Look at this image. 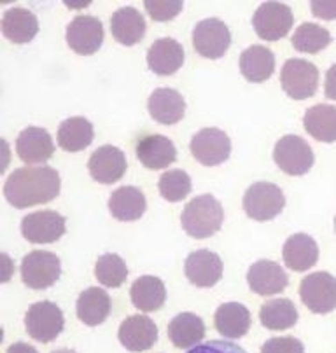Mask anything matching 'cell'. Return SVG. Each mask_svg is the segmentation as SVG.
<instances>
[{
    "mask_svg": "<svg viewBox=\"0 0 336 353\" xmlns=\"http://www.w3.org/2000/svg\"><path fill=\"white\" fill-rule=\"evenodd\" d=\"M60 175L51 166H23L8 176L4 196L14 208L50 203L60 194Z\"/></svg>",
    "mask_w": 336,
    "mask_h": 353,
    "instance_id": "cell-1",
    "label": "cell"
},
{
    "mask_svg": "<svg viewBox=\"0 0 336 353\" xmlns=\"http://www.w3.org/2000/svg\"><path fill=\"white\" fill-rule=\"evenodd\" d=\"M224 221L223 205L210 194H201L191 199L181 215V224L191 238L204 240L214 236Z\"/></svg>",
    "mask_w": 336,
    "mask_h": 353,
    "instance_id": "cell-2",
    "label": "cell"
},
{
    "mask_svg": "<svg viewBox=\"0 0 336 353\" xmlns=\"http://www.w3.org/2000/svg\"><path fill=\"white\" fill-rule=\"evenodd\" d=\"M286 207V198L279 185L256 182L244 194V210L257 222L273 221Z\"/></svg>",
    "mask_w": 336,
    "mask_h": 353,
    "instance_id": "cell-3",
    "label": "cell"
},
{
    "mask_svg": "<svg viewBox=\"0 0 336 353\" xmlns=\"http://www.w3.org/2000/svg\"><path fill=\"white\" fill-rule=\"evenodd\" d=\"M63 313L51 301H39L28 308L25 315V327L32 339L39 343H50L63 331Z\"/></svg>",
    "mask_w": 336,
    "mask_h": 353,
    "instance_id": "cell-4",
    "label": "cell"
},
{
    "mask_svg": "<svg viewBox=\"0 0 336 353\" xmlns=\"http://www.w3.org/2000/svg\"><path fill=\"white\" fill-rule=\"evenodd\" d=\"M273 159L284 173L293 176H302L314 166V150L302 137L286 135L275 143Z\"/></svg>",
    "mask_w": 336,
    "mask_h": 353,
    "instance_id": "cell-5",
    "label": "cell"
},
{
    "mask_svg": "<svg viewBox=\"0 0 336 353\" xmlns=\"http://www.w3.org/2000/svg\"><path fill=\"white\" fill-rule=\"evenodd\" d=\"M299 297L312 313L326 315L336 308V279L326 271L310 273L302 280Z\"/></svg>",
    "mask_w": 336,
    "mask_h": 353,
    "instance_id": "cell-6",
    "label": "cell"
},
{
    "mask_svg": "<svg viewBox=\"0 0 336 353\" xmlns=\"http://www.w3.org/2000/svg\"><path fill=\"white\" fill-rule=\"evenodd\" d=\"M284 91L295 100H306L314 97L319 86V68L312 61L291 58L284 63L280 72Z\"/></svg>",
    "mask_w": 336,
    "mask_h": 353,
    "instance_id": "cell-7",
    "label": "cell"
},
{
    "mask_svg": "<svg viewBox=\"0 0 336 353\" xmlns=\"http://www.w3.org/2000/svg\"><path fill=\"white\" fill-rule=\"evenodd\" d=\"M61 274V263L53 252L34 250L21 261V280L34 290H42L57 283Z\"/></svg>",
    "mask_w": 336,
    "mask_h": 353,
    "instance_id": "cell-8",
    "label": "cell"
},
{
    "mask_svg": "<svg viewBox=\"0 0 336 353\" xmlns=\"http://www.w3.org/2000/svg\"><path fill=\"white\" fill-rule=\"evenodd\" d=\"M295 16L289 6L280 2H265L256 9L253 16V27L257 37L263 41H279L286 37L293 28Z\"/></svg>",
    "mask_w": 336,
    "mask_h": 353,
    "instance_id": "cell-9",
    "label": "cell"
},
{
    "mask_svg": "<svg viewBox=\"0 0 336 353\" xmlns=\"http://www.w3.org/2000/svg\"><path fill=\"white\" fill-rule=\"evenodd\" d=\"M231 44L230 28L217 18L200 21L193 30V48L200 57L217 60L226 54Z\"/></svg>",
    "mask_w": 336,
    "mask_h": 353,
    "instance_id": "cell-10",
    "label": "cell"
},
{
    "mask_svg": "<svg viewBox=\"0 0 336 353\" xmlns=\"http://www.w3.org/2000/svg\"><path fill=\"white\" fill-rule=\"evenodd\" d=\"M191 154L204 166H217L231 154V140L223 130L204 128L191 139Z\"/></svg>",
    "mask_w": 336,
    "mask_h": 353,
    "instance_id": "cell-11",
    "label": "cell"
},
{
    "mask_svg": "<svg viewBox=\"0 0 336 353\" xmlns=\"http://www.w3.org/2000/svg\"><path fill=\"white\" fill-rule=\"evenodd\" d=\"M65 217L53 210L28 214L21 221V234L30 243H53L65 234Z\"/></svg>",
    "mask_w": 336,
    "mask_h": 353,
    "instance_id": "cell-12",
    "label": "cell"
},
{
    "mask_svg": "<svg viewBox=\"0 0 336 353\" xmlns=\"http://www.w3.org/2000/svg\"><path fill=\"white\" fill-rule=\"evenodd\" d=\"M103 42V25L95 16H77L67 27V44L77 54H95Z\"/></svg>",
    "mask_w": 336,
    "mask_h": 353,
    "instance_id": "cell-13",
    "label": "cell"
},
{
    "mask_svg": "<svg viewBox=\"0 0 336 353\" xmlns=\"http://www.w3.org/2000/svg\"><path fill=\"white\" fill-rule=\"evenodd\" d=\"M184 273L193 285L208 289L223 279V261L214 252L201 248L189 254L184 263Z\"/></svg>",
    "mask_w": 336,
    "mask_h": 353,
    "instance_id": "cell-14",
    "label": "cell"
},
{
    "mask_svg": "<svg viewBox=\"0 0 336 353\" xmlns=\"http://www.w3.org/2000/svg\"><path fill=\"white\" fill-rule=\"evenodd\" d=\"M88 170L93 181L100 184H114L121 181L126 172L125 152L114 145L99 147L88 161Z\"/></svg>",
    "mask_w": 336,
    "mask_h": 353,
    "instance_id": "cell-15",
    "label": "cell"
},
{
    "mask_svg": "<svg viewBox=\"0 0 336 353\" xmlns=\"http://www.w3.org/2000/svg\"><path fill=\"white\" fill-rule=\"evenodd\" d=\"M16 152L19 159L27 165H42L53 156V139L46 130L28 126L16 139Z\"/></svg>",
    "mask_w": 336,
    "mask_h": 353,
    "instance_id": "cell-16",
    "label": "cell"
},
{
    "mask_svg": "<svg viewBox=\"0 0 336 353\" xmlns=\"http://www.w3.org/2000/svg\"><path fill=\"white\" fill-rule=\"evenodd\" d=\"M247 283L257 296H275L286 290L289 279L287 273L275 261H257L249 268Z\"/></svg>",
    "mask_w": 336,
    "mask_h": 353,
    "instance_id": "cell-17",
    "label": "cell"
},
{
    "mask_svg": "<svg viewBox=\"0 0 336 353\" xmlns=\"http://www.w3.org/2000/svg\"><path fill=\"white\" fill-rule=\"evenodd\" d=\"M117 338L130 352H146L158 341V327L149 316L133 315L121 323Z\"/></svg>",
    "mask_w": 336,
    "mask_h": 353,
    "instance_id": "cell-18",
    "label": "cell"
},
{
    "mask_svg": "<svg viewBox=\"0 0 336 353\" xmlns=\"http://www.w3.org/2000/svg\"><path fill=\"white\" fill-rule=\"evenodd\" d=\"M137 158L146 168L165 170L177 159V149L163 135H146L137 142Z\"/></svg>",
    "mask_w": 336,
    "mask_h": 353,
    "instance_id": "cell-19",
    "label": "cell"
},
{
    "mask_svg": "<svg viewBox=\"0 0 336 353\" xmlns=\"http://www.w3.org/2000/svg\"><path fill=\"white\" fill-rule=\"evenodd\" d=\"M282 259L289 270L298 273L314 268L319 261L317 241L305 233L293 234L284 243Z\"/></svg>",
    "mask_w": 336,
    "mask_h": 353,
    "instance_id": "cell-20",
    "label": "cell"
},
{
    "mask_svg": "<svg viewBox=\"0 0 336 353\" xmlns=\"http://www.w3.org/2000/svg\"><path fill=\"white\" fill-rule=\"evenodd\" d=\"M148 65L155 74L172 75L184 65V48L175 39H158L148 51Z\"/></svg>",
    "mask_w": 336,
    "mask_h": 353,
    "instance_id": "cell-21",
    "label": "cell"
},
{
    "mask_svg": "<svg viewBox=\"0 0 336 353\" xmlns=\"http://www.w3.org/2000/svg\"><path fill=\"white\" fill-rule=\"evenodd\" d=\"M149 114L161 124H175L184 117L186 102L179 91L172 88H158L151 93L148 102Z\"/></svg>",
    "mask_w": 336,
    "mask_h": 353,
    "instance_id": "cell-22",
    "label": "cell"
},
{
    "mask_svg": "<svg viewBox=\"0 0 336 353\" xmlns=\"http://www.w3.org/2000/svg\"><path fill=\"white\" fill-rule=\"evenodd\" d=\"M214 323L223 338H244L250 329V312L240 303H224L215 312Z\"/></svg>",
    "mask_w": 336,
    "mask_h": 353,
    "instance_id": "cell-23",
    "label": "cell"
},
{
    "mask_svg": "<svg viewBox=\"0 0 336 353\" xmlns=\"http://www.w3.org/2000/svg\"><path fill=\"white\" fill-rule=\"evenodd\" d=\"M112 37L123 46H135L146 35V19L135 8L117 9L110 18Z\"/></svg>",
    "mask_w": 336,
    "mask_h": 353,
    "instance_id": "cell-24",
    "label": "cell"
},
{
    "mask_svg": "<svg viewBox=\"0 0 336 353\" xmlns=\"http://www.w3.org/2000/svg\"><path fill=\"white\" fill-rule=\"evenodd\" d=\"M146 196L139 188L125 185L119 188L110 194L109 198V210L114 219L121 222L139 221L146 212Z\"/></svg>",
    "mask_w": 336,
    "mask_h": 353,
    "instance_id": "cell-25",
    "label": "cell"
},
{
    "mask_svg": "<svg viewBox=\"0 0 336 353\" xmlns=\"http://www.w3.org/2000/svg\"><path fill=\"white\" fill-rule=\"evenodd\" d=\"M275 70V57L266 46H250L240 54V72L249 83H265Z\"/></svg>",
    "mask_w": 336,
    "mask_h": 353,
    "instance_id": "cell-26",
    "label": "cell"
},
{
    "mask_svg": "<svg viewBox=\"0 0 336 353\" xmlns=\"http://www.w3.org/2000/svg\"><path fill=\"white\" fill-rule=\"evenodd\" d=\"M37 16L28 9L14 8L4 12L2 18V34L14 44H27L37 35Z\"/></svg>",
    "mask_w": 336,
    "mask_h": 353,
    "instance_id": "cell-27",
    "label": "cell"
},
{
    "mask_svg": "<svg viewBox=\"0 0 336 353\" xmlns=\"http://www.w3.org/2000/svg\"><path fill=\"white\" fill-rule=\"evenodd\" d=\"M77 319L84 323V325H100L107 320L110 313V297L100 287H90L84 292H81L79 299H77Z\"/></svg>",
    "mask_w": 336,
    "mask_h": 353,
    "instance_id": "cell-28",
    "label": "cell"
},
{
    "mask_svg": "<svg viewBox=\"0 0 336 353\" xmlns=\"http://www.w3.org/2000/svg\"><path fill=\"white\" fill-rule=\"evenodd\" d=\"M130 297L137 310L140 312H156L165 305L166 299V289L165 283L158 276H140L133 282L132 290H130Z\"/></svg>",
    "mask_w": 336,
    "mask_h": 353,
    "instance_id": "cell-29",
    "label": "cell"
},
{
    "mask_svg": "<svg viewBox=\"0 0 336 353\" xmlns=\"http://www.w3.org/2000/svg\"><path fill=\"white\" fill-rule=\"evenodd\" d=\"M168 338L175 348H195L205 338V323L195 313H179L168 323Z\"/></svg>",
    "mask_w": 336,
    "mask_h": 353,
    "instance_id": "cell-30",
    "label": "cell"
},
{
    "mask_svg": "<svg viewBox=\"0 0 336 353\" xmlns=\"http://www.w3.org/2000/svg\"><path fill=\"white\" fill-rule=\"evenodd\" d=\"M303 126L319 142H336V107L328 103L310 107L303 117Z\"/></svg>",
    "mask_w": 336,
    "mask_h": 353,
    "instance_id": "cell-31",
    "label": "cell"
},
{
    "mask_svg": "<svg viewBox=\"0 0 336 353\" xmlns=\"http://www.w3.org/2000/svg\"><path fill=\"white\" fill-rule=\"evenodd\" d=\"M93 124L86 117H68L58 128V145L67 152H79L93 142Z\"/></svg>",
    "mask_w": 336,
    "mask_h": 353,
    "instance_id": "cell-32",
    "label": "cell"
},
{
    "mask_svg": "<svg viewBox=\"0 0 336 353\" xmlns=\"http://www.w3.org/2000/svg\"><path fill=\"white\" fill-rule=\"evenodd\" d=\"M261 323L270 331H286L298 322V310L289 299H270L259 310Z\"/></svg>",
    "mask_w": 336,
    "mask_h": 353,
    "instance_id": "cell-33",
    "label": "cell"
},
{
    "mask_svg": "<svg viewBox=\"0 0 336 353\" xmlns=\"http://www.w3.org/2000/svg\"><path fill=\"white\" fill-rule=\"evenodd\" d=\"M329 42H331V34L317 23H303V25H299L291 39V44L295 46L296 51L308 54L319 53L324 48H328Z\"/></svg>",
    "mask_w": 336,
    "mask_h": 353,
    "instance_id": "cell-34",
    "label": "cell"
},
{
    "mask_svg": "<svg viewBox=\"0 0 336 353\" xmlns=\"http://www.w3.org/2000/svg\"><path fill=\"white\" fill-rule=\"evenodd\" d=\"M95 276L102 285L117 289V287H121L126 282L128 268L117 254H103L95 264Z\"/></svg>",
    "mask_w": 336,
    "mask_h": 353,
    "instance_id": "cell-35",
    "label": "cell"
},
{
    "mask_svg": "<svg viewBox=\"0 0 336 353\" xmlns=\"http://www.w3.org/2000/svg\"><path fill=\"white\" fill-rule=\"evenodd\" d=\"M191 188H193L191 179L184 170H170V172H165L159 176V194L170 203L182 201L191 192Z\"/></svg>",
    "mask_w": 336,
    "mask_h": 353,
    "instance_id": "cell-36",
    "label": "cell"
},
{
    "mask_svg": "<svg viewBox=\"0 0 336 353\" xmlns=\"http://www.w3.org/2000/svg\"><path fill=\"white\" fill-rule=\"evenodd\" d=\"M182 2L181 0H172V2H158V0H146L144 8L148 11L155 21H170L174 19L179 12L182 11Z\"/></svg>",
    "mask_w": 336,
    "mask_h": 353,
    "instance_id": "cell-37",
    "label": "cell"
},
{
    "mask_svg": "<svg viewBox=\"0 0 336 353\" xmlns=\"http://www.w3.org/2000/svg\"><path fill=\"white\" fill-rule=\"evenodd\" d=\"M261 353H305V346L293 336L272 338L261 346Z\"/></svg>",
    "mask_w": 336,
    "mask_h": 353,
    "instance_id": "cell-38",
    "label": "cell"
},
{
    "mask_svg": "<svg viewBox=\"0 0 336 353\" xmlns=\"http://www.w3.org/2000/svg\"><path fill=\"white\" fill-rule=\"evenodd\" d=\"M188 353H247L246 350L230 341H207L197 345Z\"/></svg>",
    "mask_w": 336,
    "mask_h": 353,
    "instance_id": "cell-39",
    "label": "cell"
},
{
    "mask_svg": "<svg viewBox=\"0 0 336 353\" xmlns=\"http://www.w3.org/2000/svg\"><path fill=\"white\" fill-rule=\"evenodd\" d=\"M310 8H312V12H314L315 18L326 19V21L336 19V0H331V2L314 0V2H310Z\"/></svg>",
    "mask_w": 336,
    "mask_h": 353,
    "instance_id": "cell-40",
    "label": "cell"
},
{
    "mask_svg": "<svg viewBox=\"0 0 336 353\" xmlns=\"http://www.w3.org/2000/svg\"><path fill=\"white\" fill-rule=\"evenodd\" d=\"M324 93L329 100H336V63L329 67V70L326 72Z\"/></svg>",
    "mask_w": 336,
    "mask_h": 353,
    "instance_id": "cell-41",
    "label": "cell"
},
{
    "mask_svg": "<svg viewBox=\"0 0 336 353\" xmlns=\"http://www.w3.org/2000/svg\"><path fill=\"white\" fill-rule=\"evenodd\" d=\"M6 353H39V352L34 348V346L27 345V343H14V345L9 346Z\"/></svg>",
    "mask_w": 336,
    "mask_h": 353,
    "instance_id": "cell-42",
    "label": "cell"
},
{
    "mask_svg": "<svg viewBox=\"0 0 336 353\" xmlns=\"http://www.w3.org/2000/svg\"><path fill=\"white\" fill-rule=\"evenodd\" d=\"M53 353H76L74 350H67V348H61V350H55Z\"/></svg>",
    "mask_w": 336,
    "mask_h": 353,
    "instance_id": "cell-43",
    "label": "cell"
},
{
    "mask_svg": "<svg viewBox=\"0 0 336 353\" xmlns=\"http://www.w3.org/2000/svg\"><path fill=\"white\" fill-rule=\"evenodd\" d=\"M335 231H336V217H335Z\"/></svg>",
    "mask_w": 336,
    "mask_h": 353,
    "instance_id": "cell-44",
    "label": "cell"
}]
</instances>
